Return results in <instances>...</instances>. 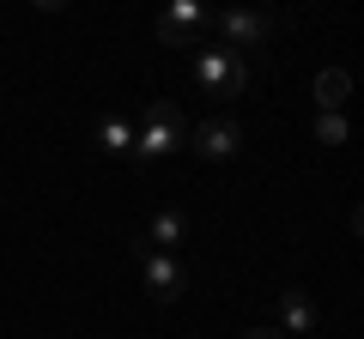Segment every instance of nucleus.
Here are the masks:
<instances>
[{
    "label": "nucleus",
    "instance_id": "obj_5",
    "mask_svg": "<svg viewBox=\"0 0 364 339\" xmlns=\"http://www.w3.org/2000/svg\"><path fill=\"white\" fill-rule=\"evenodd\" d=\"M140 279H146V291H152L158 303H176L182 291H188L182 261H176V255H164V248H140Z\"/></svg>",
    "mask_w": 364,
    "mask_h": 339
},
{
    "label": "nucleus",
    "instance_id": "obj_10",
    "mask_svg": "<svg viewBox=\"0 0 364 339\" xmlns=\"http://www.w3.org/2000/svg\"><path fill=\"white\" fill-rule=\"evenodd\" d=\"M97 145L116 152V157H128L134 152V121L128 116H104V121H97Z\"/></svg>",
    "mask_w": 364,
    "mask_h": 339
},
{
    "label": "nucleus",
    "instance_id": "obj_3",
    "mask_svg": "<svg viewBox=\"0 0 364 339\" xmlns=\"http://www.w3.org/2000/svg\"><path fill=\"white\" fill-rule=\"evenodd\" d=\"M182 140H188V128H182L176 104H170V97H152V104H146L140 133H134V157H170Z\"/></svg>",
    "mask_w": 364,
    "mask_h": 339
},
{
    "label": "nucleus",
    "instance_id": "obj_11",
    "mask_svg": "<svg viewBox=\"0 0 364 339\" xmlns=\"http://www.w3.org/2000/svg\"><path fill=\"white\" fill-rule=\"evenodd\" d=\"M316 140H322V145H346V121H340V109H322V116H316Z\"/></svg>",
    "mask_w": 364,
    "mask_h": 339
},
{
    "label": "nucleus",
    "instance_id": "obj_7",
    "mask_svg": "<svg viewBox=\"0 0 364 339\" xmlns=\"http://www.w3.org/2000/svg\"><path fill=\"white\" fill-rule=\"evenodd\" d=\"M279 333H286V339L316 333V303L304 297V291H279Z\"/></svg>",
    "mask_w": 364,
    "mask_h": 339
},
{
    "label": "nucleus",
    "instance_id": "obj_9",
    "mask_svg": "<svg viewBox=\"0 0 364 339\" xmlns=\"http://www.w3.org/2000/svg\"><path fill=\"white\" fill-rule=\"evenodd\" d=\"M182 236H188V218H182V212H158V218L146 224V248H164V255L182 243Z\"/></svg>",
    "mask_w": 364,
    "mask_h": 339
},
{
    "label": "nucleus",
    "instance_id": "obj_8",
    "mask_svg": "<svg viewBox=\"0 0 364 339\" xmlns=\"http://www.w3.org/2000/svg\"><path fill=\"white\" fill-rule=\"evenodd\" d=\"M346 91H352V73H346V67H322V73H316V109H340V104H346Z\"/></svg>",
    "mask_w": 364,
    "mask_h": 339
},
{
    "label": "nucleus",
    "instance_id": "obj_12",
    "mask_svg": "<svg viewBox=\"0 0 364 339\" xmlns=\"http://www.w3.org/2000/svg\"><path fill=\"white\" fill-rule=\"evenodd\" d=\"M243 339H286V333H279V327H249Z\"/></svg>",
    "mask_w": 364,
    "mask_h": 339
},
{
    "label": "nucleus",
    "instance_id": "obj_1",
    "mask_svg": "<svg viewBox=\"0 0 364 339\" xmlns=\"http://www.w3.org/2000/svg\"><path fill=\"white\" fill-rule=\"evenodd\" d=\"M195 85L207 97H243V85H249V67H243V55L237 49H225V43H213V49H195Z\"/></svg>",
    "mask_w": 364,
    "mask_h": 339
},
{
    "label": "nucleus",
    "instance_id": "obj_6",
    "mask_svg": "<svg viewBox=\"0 0 364 339\" xmlns=\"http://www.w3.org/2000/svg\"><path fill=\"white\" fill-rule=\"evenodd\" d=\"M188 145H195L200 157H213V164H225V157H237L243 133H237L231 116H213V121H200V128H188Z\"/></svg>",
    "mask_w": 364,
    "mask_h": 339
},
{
    "label": "nucleus",
    "instance_id": "obj_4",
    "mask_svg": "<svg viewBox=\"0 0 364 339\" xmlns=\"http://www.w3.org/2000/svg\"><path fill=\"white\" fill-rule=\"evenodd\" d=\"M213 25V6L207 0H170L164 13H158V43H164V49H195L200 43V30Z\"/></svg>",
    "mask_w": 364,
    "mask_h": 339
},
{
    "label": "nucleus",
    "instance_id": "obj_2",
    "mask_svg": "<svg viewBox=\"0 0 364 339\" xmlns=\"http://www.w3.org/2000/svg\"><path fill=\"white\" fill-rule=\"evenodd\" d=\"M213 25H219V43H225V49H261V43L279 37L286 18L273 13V6H225Z\"/></svg>",
    "mask_w": 364,
    "mask_h": 339
},
{
    "label": "nucleus",
    "instance_id": "obj_13",
    "mask_svg": "<svg viewBox=\"0 0 364 339\" xmlns=\"http://www.w3.org/2000/svg\"><path fill=\"white\" fill-rule=\"evenodd\" d=\"M37 6H43V13H61V6H67V0H37Z\"/></svg>",
    "mask_w": 364,
    "mask_h": 339
},
{
    "label": "nucleus",
    "instance_id": "obj_14",
    "mask_svg": "<svg viewBox=\"0 0 364 339\" xmlns=\"http://www.w3.org/2000/svg\"><path fill=\"white\" fill-rule=\"evenodd\" d=\"M304 339H316V333H304Z\"/></svg>",
    "mask_w": 364,
    "mask_h": 339
}]
</instances>
